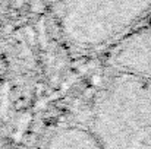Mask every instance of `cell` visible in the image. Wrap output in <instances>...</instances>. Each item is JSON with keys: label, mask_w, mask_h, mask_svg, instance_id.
<instances>
[{"label": "cell", "mask_w": 151, "mask_h": 149, "mask_svg": "<svg viewBox=\"0 0 151 149\" xmlns=\"http://www.w3.org/2000/svg\"><path fill=\"white\" fill-rule=\"evenodd\" d=\"M41 149H103L87 126L66 124L54 129Z\"/></svg>", "instance_id": "277c9868"}, {"label": "cell", "mask_w": 151, "mask_h": 149, "mask_svg": "<svg viewBox=\"0 0 151 149\" xmlns=\"http://www.w3.org/2000/svg\"><path fill=\"white\" fill-rule=\"evenodd\" d=\"M85 126L103 149H151V81L113 72L94 94Z\"/></svg>", "instance_id": "6da1fadb"}, {"label": "cell", "mask_w": 151, "mask_h": 149, "mask_svg": "<svg viewBox=\"0 0 151 149\" xmlns=\"http://www.w3.org/2000/svg\"><path fill=\"white\" fill-rule=\"evenodd\" d=\"M107 63L113 72L151 81V19L107 50Z\"/></svg>", "instance_id": "3957f363"}, {"label": "cell", "mask_w": 151, "mask_h": 149, "mask_svg": "<svg viewBox=\"0 0 151 149\" xmlns=\"http://www.w3.org/2000/svg\"><path fill=\"white\" fill-rule=\"evenodd\" d=\"M62 37L81 51L109 50L151 19V0H43Z\"/></svg>", "instance_id": "7a4b0ae2"}]
</instances>
